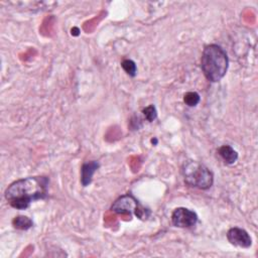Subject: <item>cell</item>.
Masks as SVG:
<instances>
[{
  "label": "cell",
  "mask_w": 258,
  "mask_h": 258,
  "mask_svg": "<svg viewBox=\"0 0 258 258\" xmlns=\"http://www.w3.org/2000/svg\"><path fill=\"white\" fill-rule=\"evenodd\" d=\"M49 179L46 176H27L10 183L4 197L9 205L16 210L27 209L32 202L47 197Z\"/></svg>",
  "instance_id": "obj_1"
},
{
  "label": "cell",
  "mask_w": 258,
  "mask_h": 258,
  "mask_svg": "<svg viewBox=\"0 0 258 258\" xmlns=\"http://www.w3.org/2000/svg\"><path fill=\"white\" fill-rule=\"evenodd\" d=\"M229 57L226 50L218 44L206 45L201 56V69L211 83L221 81L227 74Z\"/></svg>",
  "instance_id": "obj_2"
},
{
  "label": "cell",
  "mask_w": 258,
  "mask_h": 258,
  "mask_svg": "<svg viewBox=\"0 0 258 258\" xmlns=\"http://www.w3.org/2000/svg\"><path fill=\"white\" fill-rule=\"evenodd\" d=\"M183 181L190 187L209 189L214 183L213 172L203 163L197 160H188L181 167Z\"/></svg>",
  "instance_id": "obj_3"
},
{
  "label": "cell",
  "mask_w": 258,
  "mask_h": 258,
  "mask_svg": "<svg viewBox=\"0 0 258 258\" xmlns=\"http://www.w3.org/2000/svg\"><path fill=\"white\" fill-rule=\"evenodd\" d=\"M111 211L116 214L136 216L140 220H146L150 215V210L142 207L137 199L131 194L119 197L111 206Z\"/></svg>",
  "instance_id": "obj_4"
},
{
  "label": "cell",
  "mask_w": 258,
  "mask_h": 258,
  "mask_svg": "<svg viewBox=\"0 0 258 258\" xmlns=\"http://www.w3.org/2000/svg\"><path fill=\"white\" fill-rule=\"evenodd\" d=\"M198 220L196 212L183 207L174 209L171 214V223L176 228H191L198 223Z\"/></svg>",
  "instance_id": "obj_5"
},
{
  "label": "cell",
  "mask_w": 258,
  "mask_h": 258,
  "mask_svg": "<svg viewBox=\"0 0 258 258\" xmlns=\"http://www.w3.org/2000/svg\"><path fill=\"white\" fill-rule=\"evenodd\" d=\"M228 241L230 244L240 247V248H245L248 249L252 245V238L250 234L239 227H233L230 228L226 234Z\"/></svg>",
  "instance_id": "obj_6"
},
{
  "label": "cell",
  "mask_w": 258,
  "mask_h": 258,
  "mask_svg": "<svg viewBox=\"0 0 258 258\" xmlns=\"http://www.w3.org/2000/svg\"><path fill=\"white\" fill-rule=\"evenodd\" d=\"M100 167L98 160H91L83 163L81 167V184L86 187L91 184L95 172Z\"/></svg>",
  "instance_id": "obj_7"
},
{
  "label": "cell",
  "mask_w": 258,
  "mask_h": 258,
  "mask_svg": "<svg viewBox=\"0 0 258 258\" xmlns=\"http://www.w3.org/2000/svg\"><path fill=\"white\" fill-rule=\"evenodd\" d=\"M218 153L220 157L224 160L226 164H234L238 159V152L230 145H222L218 149Z\"/></svg>",
  "instance_id": "obj_8"
},
{
  "label": "cell",
  "mask_w": 258,
  "mask_h": 258,
  "mask_svg": "<svg viewBox=\"0 0 258 258\" xmlns=\"http://www.w3.org/2000/svg\"><path fill=\"white\" fill-rule=\"evenodd\" d=\"M12 226L17 230H28L33 226V222L26 216H17L12 220Z\"/></svg>",
  "instance_id": "obj_9"
},
{
  "label": "cell",
  "mask_w": 258,
  "mask_h": 258,
  "mask_svg": "<svg viewBox=\"0 0 258 258\" xmlns=\"http://www.w3.org/2000/svg\"><path fill=\"white\" fill-rule=\"evenodd\" d=\"M121 68L123 69V71L130 77H135L137 74V66L135 63L134 60L129 59V58H125L121 61Z\"/></svg>",
  "instance_id": "obj_10"
},
{
  "label": "cell",
  "mask_w": 258,
  "mask_h": 258,
  "mask_svg": "<svg viewBox=\"0 0 258 258\" xmlns=\"http://www.w3.org/2000/svg\"><path fill=\"white\" fill-rule=\"evenodd\" d=\"M201 101V96L197 92H187L183 95V103L188 107H196Z\"/></svg>",
  "instance_id": "obj_11"
},
{
  "label": "cell",
  "mask_w": 258,
  "mask_h": 258,
  "mask_svg": "<svg viewBox=\"0 0 258 258\" xmlns=\"http://www.w3.org/2000/svg\"><path fill=\"white\" fill-rule=\"evenodd\" d=\"M142 114L146 121L153 122L157 118V110L154 105H148L147 107L142 109Z\"/></svg>",
  "instance_id": "obj_12"
},
{
  "label": "cell",
  "mask_w": 258,
  "mask_h": 258,
  "mask_svg": "<svg viewBox=\"0 0 258 258\" xmlns=\"http://www.w3.org/2000/svg\"><path fill=\"white\" fill-rule=\"evenodd\" d=\"M71 33H72V35L78 36V35L80 34V29H79L78 27H73V28L71 29Z\"/></svg>",
  "instance_id": "obj_13"
},
{
  "label": "cell",
  "mask_w": 258,
  "mask_h": 258,
  "mask_svg": "<svg viewBox=\"0 0 258 258\" xmlns=\"http://www.w3.org/2000/svg\"><path fill=\"white\" fill-rule=\"evenodd\" d=\"M157 142H158L157 138H155V137H154V138H152V139H151V143H152L153 145H156V144H157Z\"/></svg>",
  "instance_id": "obj_14"
}]
</instances>
